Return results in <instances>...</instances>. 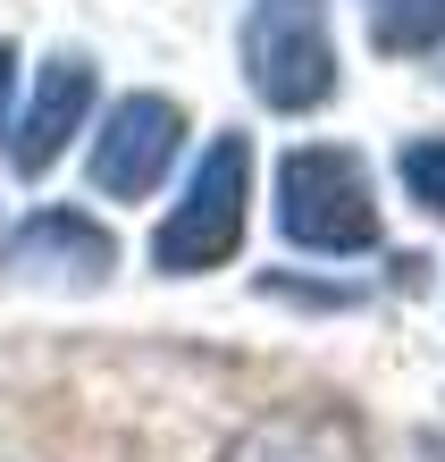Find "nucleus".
<instances>
[{
    "label": "nucleus",
    "instance_id": "nucleus-5",
    "mask_svg": "<svg viewBox=\"0 0 445 462\" xmlns=\"http://www.w3.org/2000/svg\"><path fill=\"white\" fill-rule=\"evenodd\" d=\"M9 269L34 286H101L118 269V244H109L85 210H34L9 236Z\"/></svg>",
    "mask_w": 445,
    "mask_h": 462
},
{
    "label": "nucleus",
    "instance_id": "nucleus-1",
    "mask_svg": "<svg viewBox=\"0 0 445 462\" xmlns=\"http://www.w3.org/2000/svg\"><path fill=\"white\" fill-rule=\"evenodd\" d=\"M277 227L302 253H370L378 244V185L345 143H302L277 169Z\"/></svg>",
    "mask_w": 445,
    "mask_h": 462
},
{
    "label": "nucleus",
    "instance_id": "nucleus-2",
    "mask_svg": "<svg viewBox=\"0 0 445 462\" xmlns=\"http://www.w3.org/2000/svg\"><path fill=\"white\" fill-rule=\"evenodd\" d=\"M244 210H253V143L244 134H218L202 152L193 185L177 194V210L152 236V261L169 278H202V269H227L244 253Z\"/></svg>",
    "mask_w": 445,
    "mask_h": 462
},
{
    "label": "nucleus",
    "instance_id": "nucleus-7",
    "mask_svg": "<svg viewBox=\"0 0 445 462\" xmlns=\"http://www.w3.org/2000/svg\"><path fill=\"white\" fill-rule=\"evenodd\" d=\"M370 42L395 60L445 51V0H370Z\"/></svg>",
    "mask_w": 445,
    "mask_h": 462
},
{
    "label": "nucleus",
    "instance_id": "nucleus-10",
    "mask_svg": "<svg viewBox=\"0 0 445 462\" xmlns=\"http://www.w3.org/2000/svg\"><path fill=\"white\" fill-rule=\"evenodd\" d=\"M9 85H17V51L0 42V126H9Z\"/></svg>",
    "mask_w": 445,
    "mask_h": 462
},
{
    "label": "nucleus",
    "instance_id": "nucleus-9",
    "mask_svg": "<svg viewBox=\"0 0 445 462\" xmlns=\"http://www.w3.org/2000/svg\"><path fill=\"white\" fill-rule=\"evenodd\" d=\"M403 194L429 210V219H445V134H429V143L403 152Z\"/></svg>",
    "mask_w": 445,
    "mask_h": 462
},
{
    "label": "nucleus",
    "instance_id": "nucleus-8",
    "mask_svg": "<svg viewBox=\"0 0 445 462\" xmlns=\"http://www.w3.org/2000/svg\"><path fill=\"white\" fill-rule=\"evenodd\" d=\"M227 462H345V446L328 420H261Z\"/></svg>",
    "mask_w": 445,
    "mask_h": 462
},
{
    "label": "nucleus",
    "instance_id": "nucleus-6",
    "mask_svg": "<svg viewBox=\"0 0 445 462\" xmlns=\"http://www.w3.org/2000/svg\"><path fill=\"white\" fill-rule=\"evenodd\" d=\"M85 110H93V68L85 60H51L42 85H34V101H25V126H17L9 160H17L25 177H42L51 160L68 152V134L85 126Z\"/></svg>",
    "mask_w": 445,
    "mask_h": 462
},
{
    "label": "nucleus",
    "instance_id": "nucleus-3",
    "mask_svg": "<svg viewBox=\"0 0 445 462\" xmlns=\"http://www.w3.org/2000/svg\"><path fill=\"white\" fill-rule=\"evenodd\" d=\"M244 76L269 110H320L337 93V42H328V9L320 0H253L244 17Z\"/></svg>",
    "mask_w": 445,
    "mask_h": 462
},
{
    "label": "nucleus",
    "instance_id": "nucleus-4",
    "mask_svg": "<svg viewBox=\"0 0 445 462\" xmlns=\"http://www.w3.org/2000/svg\"><path fill=\"white\" fill-rule=\"evenodd\" d=\"M177 143H185V110H177V101H160V93L109 101V118H101V134H93V194L144 202L152 185L169 177Z\"/></svg>",
    "mask_w": 445,
    "mask_h": 462
}]
</instances>
